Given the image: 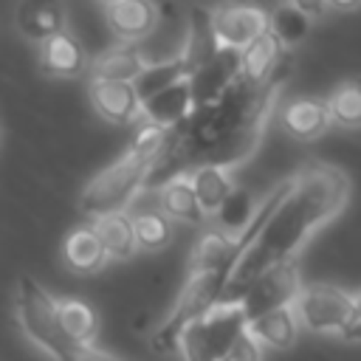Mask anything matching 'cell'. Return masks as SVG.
<instances>
[{"label":"cell","instance_id":"1","mask_svg":"<svg viewBox=\"0 0 361 361\" xmlns=\"http://www.w3.org/2000/svg\"><path fill=\"white\" fill-rule=\"evenodd\" d=\"M347 200L350 178L344 169L330 164H313L302 169L293 178L290 192L279 200V206L271 212V217L254 237V243L234 262L226 288L245 285L259 271L293 259L322 226H327L344 212Z\"/></svg>","mask_w":361,"mask_h":361},{"label":"cell","instance_id":"2","mask_svg":"<svg viewBox=\"0 0 361 361\" xmlns=\"http://www.w3.org/2000/svg\"><path fill=\"white\" fill-rule=\"evenodd\" d=\"M17 319L20 327L25 330V336L42 347L48 355L62 358V361H76V358H102L104 353L93 350L90 344H79L73 338L65 336L62 324H59V313H56V302L51 299V293L28 274L20 276L17 282Z\"/></svg>","mask_w":361,"mask_h":361},{"label":"cell","instance_id":"3","mask_svg":"<svg viewBox=\"0 0 361 361\" xmlns=\"http://www.w3.org/2000/svg\"><path fill=\"white\" fill-rule=\"evenodd\" d=\"M245 324L248 322H245L240 296L226 299V302L217 299L209 310H203L197 319H192L178 333L175 350L186 361H223L228 355L231 344L245 330Z\"/></svg>","mask_w":361,"mask_h":361},{"label":"cell","instance_id":"4","mask_svg":"<svg viewBox=\"0 0 361 361\" xmlns=\"http://www.w3.org/2000/svg\"><path fill=\"white\" fill-rule=\"evenodd\" d=\"M155 155L127 149L118 161H113L107 169H102L79 195V209L87 217H99L107 212H121L133 203L138 189L144 186L149 166Z\"/></svg>","mask_w":361,"mask_h":361},{"label":"cell","instance_id":"5","mask_svg":"<svg viewBox=\"0 0 361 361\" xmlns=\"http://www.w3.org/2000/svg\"><path fill=\"white\" fill-rule=\"evenodd\" d=\"M296 319L319 336H341L344 341H361V319L353 307V293L336 285H307L293 299Z\"/></svg>","mask_w":361,"mask_h":361},{"label":"cell","instance_id":"6","mask_svg":"<svg viewBox=\"0 0 361 361\" xmlns=\"http://www.w3.org/2000/svg\"><path fill=\"white\" fill-rule=\"evenodd\" d=\"M226 274L223 271H214V268H206V271H189V279L186 285L180 288L178 299H175V307L169 310V316L161 322V327L155 330L152 336V347L166 353V350H175L178 344V333L192 322L197 319L203 310H209L220 293L226 290Z\"/></svg>","mask_w":361,"mask_h":361},{"label":"cell","instance_id":"7","mask_svg":"<svg viewBox=\"0 0 361 361\" xmlns=\"http://www.w3.org/2000/svg\"><path fill=\"white\" fill-rule=\"evenodd\" d=\"M299 290H302V279H299V268L293 259H285V262H276V265L259 271L257 276H251L245 282V290L240 293L245 322H251L254 316H259L265 310L293 305Z\"/></svg>","mask_w":361,"mask_h":361},{"label":"cell","instance_id":"8","mask_svg":"<svg viewBox=\"0 0 361 361\" xmlns=\"http://www.w3.org/2000/svg\"><path fill=\"white\" fill-rule=\"evenodd\" d=\"M212 31L220 48H245L268 28V14L257 6H223L209 14Z\"/></svg>","mask_w":361,"mask_h":361},{"label":"cell","instance_id":"9","mask_svg":"<svg viewBox=\"0 0 361 361\" xmlns=\"http://www.w3.org/2000/svg\"><path fill=\"white\" fill-rule=\"evenodd\" d=\"M237 73H240V51L237 48H217L203 65H197L189 73L195 107L217 99L237 79Z\"/></svg>","mask_w":361,"mask_h":361},{"label":"cell","instance_id":"10","mask_svg":"<svg viewBox=\"0 0 361 361\" xmlns=\"http://www.w3.org/2000/svg\"><path fill=\"white\" fill-rule=\"evenodd\" d=\"M90 104L110 124H130L141 116V102L133 82L124 79H90Z\"/></svg>","mask_w":361,"mask_h":361},{"label":"cell","instance_id":"11","mask_svg":"<svg viewBox=\"0 0 361 361\" xmlns=\"http://www.w3.org/2000/svg\"><path fill=\"white\" fill-rule=\"evenodd\" d=\"M104 17L121 42H138L158 25V6L152 0H113L104 3Z\"/></svg>","mask_w":361,"mask_h":361},{"label":"cell","instance_id":"12","mask_svg":"<svg viewBox=\"0 0 361 361\" xmlns=\"http://www.w3.org/2000/svg\"><path fill=\"white\" fill-rule=\"evenodd\" d=\"M39 68L48 76L73 79V76L85 73L87 56H85V48L79 45V39L62 28L39 42Z\"/></svg>","mask_w":361,"mask_h":361},{"label":"cell","instance_id":"13","mask_svg":"<svg viewBox=\"0 0 361 361\" xmlns=\"http://www.w3.org/2000/svg\"><path fill=\"white\" fill-rule=\"evenodd\" d=\"M282 42L274 37L271 28H265L259 37H254L245 48H240V79L251 87H259L265 85L274 71L279 68V59H282Z\"/></svg>","mask_w":361,"mask_h":361},{"label":"cell","instance_id":"14","mask_svg":"<svg viewBox=\"0 0 361 361\" xmlns=\"http://www.w3.org/2000/svg\"><path fill=\"white\" fill-rule=\"evenodd\" d=\"M195 102H192V87H189V76L172 82L169 87L147 96L141 102V116L152 124H161V127H172L178 121H183L189 113H192Z\"/></svg>","mask_w":361,"mask_h":361},{"label":"cell","instance_id":"15","mask_svg":"<svg viewBox=\"0 0 361 361\" xmlns=\"http://www.w3.org/2000/svg\"><path fill=\"white\" fill-rule=\"evenodd\" d=\"M158 203H161V212L169 220H180V223H189V226H200L206 220V212L197 203V195L192 189L189 172L169 175L158 189Z\"/></svg>","mask_w":361,"mask_h":361},{"label":"cell","instance_id":"16","mask_svg":"<svg viewBox=\"0 0 361 361\" xmlns=\"http://www.w3.org/2000/svg\"><path fill=\"white\" fill-rule=\"evenodd\" d=\"M296 313H293V305H282V307H274V310H265L259 316H254L245 327L251 330V336L262 344V347H271V350H290L296 344Z\"/></svg>","mask_w":361,"mask_h":361},{"label":"cell","instance_id":"17","mask_svg":"<svg viewBox=\"0 0 361 361\" xmlns=\"http://www.w3.org/2000/svg\"><path fill=\"white\" fill-rule=\"evenodd\" d=\"M17 28L23 37L42 42L45 37L65 28V8L59 0H20Z\"/></svg>","mask_w":361,"mask_h":361},{"label":"cell","instance_id":"18","mask_svg":"<svg viewBox=\"0 0 361 361\" xmlns=\"http://www.w3.org/2000/svg\"><path fill=\"white\" fill-rule=\"evenodd\" d=\"M330 113L322 99H296L282 110V127L288 135L299 141H313L327 133L330 127Z\"/></svg>","mask_w":361,"mask_h":361},{"label":"cell","instance_id":"19","mask_svg":"<svg viewBox=\"0 0 361 361\" xmlns=\"http://www.w3.org/2000/svg\"><path fill=\"white\" fill-rule=\"evenodd\" d=\"M240 257V248H237V237L234 234H226V231H209L197 240V245L192 248V257H189V271H206V268H214V271H223L226 276L231 274L234 262Z\"/></svg>","mask_w":361,"mask_h":361},{"label":"cell","instance_id":"20","mask_svg":"<svg viewBox=\"0 0 361 361\" xmlns=\"http://www.w3.org/2000/svg\"><path fill=\"white\" fill-rule=\"evenodd\" d=\"M62 257H65V265L76 274H96L104 259H107V251L96 234L93 226H79L73 228L68 237H65V245H62Z\"/></svg>","mask_w":361,"mask_h":361},{"label":"cell","instance_id":"21","mask_svg":"<svg viewBox=\"0 0 361 361\" xmlns=\"http://www.w3.org/2000/svg\"><path fill=\"white\" fill-rule=\"evenodd\" d=\"M189 180H192V189H195V195H197V203L203 206L206 214H214L217 206L223 203V197H226V195L231 192V186H234L228 166L209 164V161H200V164L189 172Z\"/></svg>","mask_w":361,"mask_h":361},{"label":"cell","instance_id":"22","mask_svg":"<svg viewBox=\"0 0 361 361\" xmlns=\"http://www.w3.org/2000/svg\"><path fill=\"white\" fill-rule=\"evenodd\" d=\"M93 228H96V234H99L107 257H113V259H130L138 251L135 231H133V217H127L124 209L121 212L99 214Z\"/></svg>","mask_w":361,"mask_h":361},{"label":"cell","instance_id":"23","mask_svg":"<svg viewBox=\"0 0 361 361\" xmlns=\"http://www.w3.org/2000/svg\"><path fill=\"white\" fill-rule=\"evenodd\" d=\"M189 73H192L189 62L183 59V54H178V56H172V59H166V62L144 65L141 73L133 79V87H135L138 102H144L147 96H152V93L164 90V87H169L172 82L183 79V76H189Z\"/></svg>","mask_w":361,"mask_h":361},{"label":"cell","instance_id":"24","mask_svg":"<svg viewBox=\"0 0 361 361\" xmlns=\"http://www.w3.org/2000/svg\"><path fill=\"white\" fill-rule=\"evenodd\" d=\"M144 65H147L144 56L133 45H118V48H110L102 56H96L93 65H90V73L96 79H124V82H133L141 73Z\"/></svg>","mask_w":361,"mask_h":361},{"label":"cell","instance_id":"25","mask_svg":"<svg viewBox=\"0 0 361 361\" xmlns=\"http://www.w3.org/2000/svg\"><path fill=\"white\" fill-rule=\"evenodd\" d=\"M310 14H305L302 8H296L293 3L282 0L271 14H268V28L274 31V37L282 42V48H296L307 34H310Z\"/></svg>","mask_w":361,"mask_h":361},{"label":"cell","instance_id":"26","mask_svg":"<svg viewBox=\"0 0 361 361\" xmlns=\"http://www.w3.org/2000/svg\"><path fill=\"white\" fill-rule=\"evenodd\" d=\"M56 313H59V324L68 338H73L79 344H93V338L99 333V319L90 305H85L79 299H59Z\"/></svg>","mask_w":361,"mask_h":361},{"label":"cell","instance_id":"27","mask_svg":"<svg viewBox=\"0 0 361 361\" xmlns=\"http://www.w3.org/2000/svg\"><path fill=\"white\" fill-rule=\"evenodd\" d=\"M324 104H327V113H330L333 124L347 127V130L361 127V82L358 79L341 82Z\"/></svg>","mask_w":361,"mask_h":361},{"label":"cell","instance_id":"28","mask_svg":"<svg viewBox=\"0 0 361 361\" xmlns=\"http://www.w3.org/2000/svg\"><path fill=\"white\" fill-rule=\"evenodd\" d=\"M217 39H214V31H212V17L209 11H200L195 8L192 11V25H189V37H186V45H183V59L189 62V68L195 71L197 65H203L214 51H217Z\"/></svg>","mask_w":361,"mask_h":361},{"label":"cell","instance_id":"29","mask_svg":"<svg viewBox=\"0 0 361 361\" xmlns=\"http://www.w3.org/2000/svg\"><path fill=\"white\" fill-rule=\"evenodd\" d=\"M251 212H254V203H251V195L248 189L243 186H231V192L223 197V203L217 206L214 217L220 223V231L226 234H240L245 228V223L251 220Z\"/></svg>","mask_w":361,"mask_h":361},{"label":"cell","instance_id":"30","mask_svg":"<svg viewBox=\"0 0 361 361\" xmlns=\"http://www.w3.org/2000/svg\"><path fill=\"white\" fill-rule=\"evenodd\" d=\"M135 243L144 251H161L172 240V223L164 212H141L133 217Z\"/></svg>","mask_w":361,"mask_h":361},{"label":"cell","instance_id":"31","mask_svg":"<svg viewBox=\"0 0 361 361\" xmlns=\"http://www.w3.org/2000/svg\"><path fill=\"white\" fill-rule=\"evenodd\" d=\"M226 358H231V361H257V358H262V344L251 336V330L245 327L243 333H240V338L231 344V350H228V355Z\"/></svg>","mask_w":361,"mask_h":361},{"label":"cell","instance_id":"32","mask_svg":"<svg viewBox=\"0 0 361 361\" xmlns=\"http://www.w3.org/2000/svg\"><path fill=\"white\" fill-rule=\"evenodd\" d=\"M288 3H293L296 8H302L310 17H322L327 11V0H288Z\"/></svg>","mask_w":361,"mask_h":361},{"label":"cell","instance_id":"33","mask_svg":"<svg viewBox=\"0 0 361 361\" xmlns=\"http://www.w3.org/2000/svg\"><path fill=\"white\" fill-rule=\"evenodd\" d=\"M361 6V0H327V8L333 11H355Z\"/></svg>","mask_w":361,"mask_h":361},{"label":"cell","instance_id":"34","mask_svg":"<svg viewBox=\"0 0 361 361\" xmlns=\"http://www.w3.org/2000/svg\"><path fill=\"white\" fill-rule=\"evenodd\" d=\"M353 307H355V316L361 319V290H355V293H353Z\"/></svg>","mask_w":361,"mask_h":361},{"label":"cell","instance_id":"35","mask_svg":"<svg viewBox=\"0 0 361 361\" xmlns=\"http://www.w3.org/2000/svg\"><path fill=\"white\" fill-rule=\"evenodd\" d=\"M99 3H113V0H99Z\"/></svg>","mask_w":361,"mask_h":361}]
</instances>
